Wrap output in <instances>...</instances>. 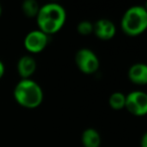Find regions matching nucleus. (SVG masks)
<instances>
[{
	"instance_id": "f257e3e1",
	"label": "nucleus",
	"mask_w": 147,
	"mask_h": 147,
	"mask_svg": "<svg viewBox=\"0 0 147 147\" xmlns=\"http://www.w3.org/2000/svg\"><path fill=\"white\" fill-rule=\"evenodd\" d=\"M66 18V10L61 4L49 2L40 6L36 16L37 27L48 36H53L62 29Z\"/></svg>"
},
{
	"instance_id": "f03ea898",
	"label": "nucleus",
	"mask_w": 147,
	"mask_h": 147,
	"mask_svg": "<svg viewBox=\"0 0 147 147\" xmlns=\"http://www.w3.org/2000/svg\"><path fill=\"white\" fill-rule=\"evenodd\" d=\"M13 97L18 105L26 109H35L43 102L44 94L41 86L32 79H21L15 85Z\"/></svg>"
},
{
	"instance_id": "7ed1b4c3",
	"label": "nucleus",
	"mask_w": 147,
	"mask_h": 147,
	"mask_svg": "<svg viewBox=\"0 0 147 147\" xmlns=\"http://www.w3.org/2000/svg\"><path fill=\"white\" fill-rule=\"evenodd\" d=\"M120 27L128 36H139L147 30V11L144 6L133 5L127 8L120 21Z\"/></svg>"
},
{
	"instance_id": "20e7f679",
	"label": "nucleus",
	"mask_w": 147,
	"mask_h": 147,
	"mask_svg": "<svg viewBox=\"0 0 147 147\" xmlns=\"http://www.w3.org/2000/svg\"><path fill=\"white\" fill-rule=\"evenodd\" d=\"M75 64L81 73L92 75L100 68V61L97 55L87 47H82L75 53Z\"/></svg>"
},
{
	"instance_id": "39448f33",
	"label": "nucleus",
	"mask_w": 147,
	"mask_h": 147,
	"mask_svg": "<svg viewBox=\"0 0 147 147\" xmlns=\"http://www.w3.org/2000/svg\"><path fill=\"white\" fill-rule=\"evenodd\" d=\"M125 109L131 115L143 117L147 115V93L143 91H132L126 95Z\"/></svg>"
},
{
	"instance_id": "423d86ee",
	"label": "nucleus",
	"mask_w": 147,
	"mask_h": 147,
	"mask_svg": "<svg viewBox=\"0 0 147 147\" xmlns=\"http://www.w3.org/2000/svg\"><path fill=\"white\" fill-rule=\"evenodd\" d=\"M49 42V36L41 30L33 29L30 30L24 37L23 44L25 49L30 53H39L45 49Z\"/></svg>"
},
{
	"instance_id": "0eeeda50",
	"label": "nucleus",
	"mask_w": 147,
	"mask_h": 147,
	"mask_svg": "<svg viewBox=\"0 0 147 147\" xmlns=\"http://www.w3.org/2000/svg\"><path fill=\"white\" fill-rule=\"evenodd\" d=\"M93 34L101 40H110L116 34V25L111 20L101 18L93 23Z\"/></svg>"
},
{
	"instance_id": "6e6552de",
	"label": "nucleus",
	"mask_w": 147,
	"mask_h": 147,
	"mask_svg": "<svg viewBox=\"0 0 147 147\" xmlns=\"http://www.w3.org/2000/svg\"><path fill=\"white\" fill-rule=\"evenodd\" d=\"M127 77L132 84L136 86H145L147 85V64H133L128 70Z\"/></svg>"
},
{
	"instance_id": "1a4fd4ad",
	"label": "nucleus",
	"mask_w": 147,
	"mask_h": 147,
	"mask_svg": "<svg viewBox=\"0 0 147 147\" xmlns=\"http://www.w3.org/2000/svg\"><path fill=\"white\" fill-rule=\"evenodd\" d=\"M37 64L35 59L30 55H22L17 62L16 69L21 79H31V76L35 73Z\"/></svg>"
},
{
	"instance_id": "9d476101",
	"label": "nucleus",
	"mask_w": 147,
	"mask_h": 147,
	"mask_svg": "<svg viewBox=\"0 0 147 147\" xmlns=\"http://www.w3.org/2000/svg\"><path fill=\"white\" fill-rule=\"evenodd\" d=\"M101 135L94 128H87L81 134V143L83 147H100Z\"/></svg>"
},
{
	"instance_id": "9b49d317",
	"label": "nucleus",
	"mask_w": 147,
	"mask_h": 147,
	"mask_svg": "<svg viewBox=\"0 0 147 147\" xmlns=\"http://www.w3.org/2000/svg\"><path fill=\"white\" fill-rule=\"evenodd\" d=\"M125 101H126V95L122 92H114L110 95L108 99V103L110 108L113 110H122L125 108Z\"/></svg>"
},
{
	"instance_id": "f8f14e48",
	"label": "nucleus",
	"mask_w": 147,
	"mask_h": 147,
	"mask_svg": "<svg viewBox=\"0 0 147 147\" xmlns=\"http://www.w3.org/2000/svg\"><path fill=\"white\" fill-rule=\"evenodd\" d=\"M21 9L26 17L36 18L39 9H40V6H39L38 2L35 0H25L22 3Z\"/></svg>"
},
{
	"instance_id": "ddd939ff",
	"label": "nucleus",
	"mask_w": 147,
	"mask_h": 147,
	"mask_svg": "<svg viewBox=\"0 0 147 147\" xmlns=\"http://www.w3.org/2000/svg\"><path fill=\"white\" fill-rule=\"evenodd\" d=\"M77 31L81 36H90L93 34V23L89 20H82L77 24Z\"/></svg>"
},
{
	"instance_id": "4468645a",
	"label": "nucleus",
	"mask_w": 147,
	"mask_h": 147,
	"mask_svg": "<svg viewBox=\"0 0 147 147\" xmlns=\"http://www.w3.org/2000/svg\"><path fill=\"white\" fill-rule=\"evenodd\" d=\"M140 147H147V131L140 138Z\"/></svg>"
},
{
	"instance_id": "2eb2a0df",
	"label": "nucleus",
	"mask_w": 147,
	"mask_h": 147,
	"mask_svg": "<svg viewBox=\"0 0 147 147\" xmlns=\"http://www.w3.org/2000/svg\"><path fill=\"white\" fill-rule=\"evenodd\" d=\"M4 74H5V66H4L3 62L0 59V80L4 76Z\"/></svg>"
},
{
	"instance_id": "dca6fc26",
	"label": "nucleus",
	"mask_w": 147,
	"mask_h": 147,
	"mask_svg": "<svg viewBox=\"0 0 147 147\" xmlns=\"http://www.w3.org/2000/svg\"><path fill=\"white\" fill-rule=\"evenodd\" d=\"M1 14H2V5L0 4V17H1Z\"/></svg>"
},
{
	"instance_id": "f3484780",
	"label": "nucleus",
	"mask_w": 147,
	"mask_h": 147,
	"mask_svg": "<svg viewBox=\"0 0 147 147\" xmlns=\"http://www.w3.org/2000/svg\"><path fill=\"white\" fill-rule=\"evenodd\" d=\"M144 8H145V9H146V11H147V2L145 3V5H144Z\"/></svg>"
}]
</instances>
